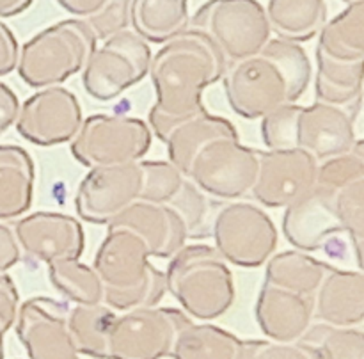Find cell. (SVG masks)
<instances>
[{"label":"cell","mask_w":364,"mask_h":359,"mask_svg":"<svg viewBox=\"0 0 364 359\" xmlns=\"http://www.w3.org/2000/svg\"><path fill=\"white\" fill-rule=\"evenodd\" d=\"M13 231L21 252L46 265L57 259L80 258L85 249L84 227L68 213H31L21 217Z\"/></svg>","instance_id":"18"},{"label":"cell","mask_w":364,"mask_h":359,"mask_svg":"<svg viewBox=\"0 0 364 359\" xmlns=\"http://www.w3.org/2000/svg\"><path fill=\"white\" fill-rule=\"evenodd\" d=\"M220 137L238 139L237 128L226 117L215 116L205 109L176 124L164 139V144L167 146L169 162L187 176L188 167L199 149Z\"/></svg>","instance_id":"23"},{"label":"cell","mask_w":364,"mask_h":359,"mask_svg":"<svg viewBox=\"0 0 364 359\" xmlns=\"http://www.w3.org/2000/svg\"><path fill=\"white\" fill-rule=\"evenodd\" d=\"M98 39L82 18L57 21L20 48L16 70L32 89L60 85L84 70Z\"/></svg>","instance_id":"5"},{"label":"cell","mask_w":364,"mask_h":359,"mask_svg":"<svg viewBox=\"0 0 364 359\" xmlns=\"http://www.w3.org/2000/svg\"><path fill=\"white\" fill-rule=\"evenodd\" d=\"M228 60L215 43L198 28H185L151 57L149 71L156 102L148 114L153 134L164 142L181 121L205 110L203 91L224 77Z\"/></svg>","instance_id":"1"},{"label":"cell","mask_w":364,"mask_h":359,"mask_svg":"<svg viewBox=\"0 0 364 359\" xmlns=\"http://www.w3.org/2000/svg\"><path fill=\"white\" fill-rule=\"evenodd\" d=\"M121 313L110 327L109 359L169 358L178 333L192 322L180 309L159 306Z\"/></svg>","instance_id":"10"},{"label":"cell","mask_w":364,"mask_h":359,"mask_svg":"<svg viewBox=\"0 0 364 359\" xmlns=\"http://www.w3.org/2000/svg\"><path fill=\"white\" fill-rule=\"evenodd\" d=\"M244 340L212 323H188L178 333L171 358L240 359Z\"/></svg>","instance_id":"29"},{"label":"cell","mask_w":364,"mask_h":359,"mask_svg":"<svg viewBox=\"0 0 364 359\" xmlns=\"http://www.w3.org/2000/svg\"><path fill=\"white\" fill-rule=\"evenodd\" d=\"M256 320L269 340L299 341L313 320V295L294 294L263 283L256 301Z\"/></svg>","instance_id":"20"},{"label":"cell","mask_w":364,"mask_h":359,"mask_svg":"<svg viewBox=\"0 0 364 359\" xmlns=\"http://www.w3.org/2000/svg\"><path fill=\"white\" fill-rule=\"evenodd\" d=\"M358 180H364V153L361 141H358L352 151L322 160L316 167L315 183L333 188V191H340Z\"/></svg>","instance_id":"35"},{"label":"cell","mask_w":364,"mask_h":359,"mask_svg":"<svg viewBox=\"0 0 364 359\" xmlns=\"http://www.w3.org/2000/svg\"><path fill=\"white\" fill-rule=\"evenodd\" d=\"M297 103H287L262 117V137L269 149H294V119Z\"/></svg>","instance_id":"38"},{"label":"cell","mask_w":364,"mask_h":359,"mask_svg":"<svg viewBox=\"0 0 364 359\" xmlns=\"http://www.w3.org/2000/svg\"><path fill=\"white\" fill-rule=\"evenodd\" d=\"M4 329L0 327V359H4Z\"/></svg>","instance_id":"46"},{"label":"cell","mask_w":364,"mask_h":359,"mask_svg":"<svg viewBox=\"0 0 364 359\" xmlns=\"http://www.w3.org/2000/svg\"><path fill=\"white\" fill-rule=\"evenodd\" d=\"M142 169V201L171 205L183 187L185 176L171 162L164 160H139Z\"/></svg>","instance_id":"33"},{"label":"cell","mask_w":364,"mask_h":359,"mask_svg":"<svg viewBox=\"0 0 364 359\" xmlns=\"http://www.w3.org/2000/svg\"><path fill=\"white\" fill-rule=\"evenodd\" d=\"M92 269L103 283V302L114 311L156 306L166 295V274L153 265L144 242L124 227H107Z\"/></svg>","instance_id":"3"},{"label":"cell","mask_w":364,"mask_h":359,"mask_svg":"<svg viewBox=\"0 0 364 359\" xmlns=\"http://www.w3.org/2000/svg\"><path fill=\"white\" fill-rule=\"evenodd\" d=\"M132 0H105L102 7L91 16L84 18L98 41L123 32L130 27Z\"/></svg>","instance_id":"37"},{"label":"cell","mask_w":364,"mask_h":359,"mask_svg":"<svg viewBox=\"0 0 364 359\" xmlns=\"http://www.w3.org/2000/svg\"><path fill=\"white\" fill-rule=\"evenodd\" d=\"M343 2H347V4H354V2H359V0H343Z\"/></svg>","instance_id":"47"},{"label":"cell","mask_w":364,"mask_h":359,"mask_svg":"<svg viewBox=\"0 0 364 359\" xmlns=\"http://www.w3.org/2000/svg\"><path fill=\"white\" fill-rule=\"evenodd\" d=\"M18 306H20V295L13 277L6 272H0V327L4 333L14 327Z\"/></svg>","instance_id":"40"},{"label":"cell","mask_w":364,"mask_h":359,"mask_svg":"<svg viewBox=\"0 0 364 359\" xmlns=\"http://www.w3.org/2000/svg\"><path fill=\"white\" fill-rule=\"evenodd\" d=\"M299 341L313 348L320 359H364V334L358 327L318 322L309 326Z\"/></svg>","instance_id":"32"},{"label":"cell","mask_w":364,"mask_h":359,"mask_svg":"<svg viewBox=\"0 0 364 359\" xmlns=\"http://www.w3.org/2000/svg\"><path fill=\"white\" fill-rule=\"evenodd\" d=\"M364 60L341 63L316 52V100L336 107H358L363 98Z\"/></svg>","instance_id":"27"},{"label":"cell","mask_w":364,"mask_h":359,"mask_svg":"<svg viewBox=\"0 0 364 359\" xmlns=\"http://www.w3.org/2000/svg\"><path fill=\"white\" fill-rule=\"evenodd\" d=\"M331 265L304 251H283L267 259L265 281L294 294L315 295Z\"/></svg>","instance_id":"28"},{"label":"cell","mask_w":364,"mask_h":359,"mask_svg":"<svg viewBox=\"0 0 364 359\" xmlns=\"http://www.w3.org/2000/svg\"><path fill=\"white\" fill-rule=\"evenodd\" d=\"M21 247L13 227L0 223V272H7L21 259Z\"/></svg>","instance_id":"42"},{"label":"cell","mask_w":364,"mask_h":359,"mask_svg":"<svg viewBox=\"0 0 364 359\" xmlns=\"http://www.w3.org/2000/svg\"><path fill=\"white\" fill-rule=\"evenodd\" d=\"M188 23V0H132L130 25L146 43L164 45Z\"/></svg>","instance_id":"25"},{"label":"cell","mask_w":364,"mask_h":359,"mask_svg":"<svg viewBox=\"0 0 364 359\" xmlns=\"http://www.w3.org/2000/svg\"><path fill=\"white\" fill-rule=\"evenodd\" d=\"M16 334L28 359H80L68 329V306L52 297H31L18 306Z\"/></svg>","instance_id":"15"},{"label":"cell","mask_w":364,"mask_h":359,"mask_svg":"<svg viewBox=\"0 0 364 359\" xmlns=\"http://www.w3.org/2000/svg\"><path fill=\"white\" fill-rule=\"evenodd\" d=\"M240 359H320L301 341L244 340Z\"/></svg>","instance_id":"39"},{"label":"cell","mask_w":364,"mask_h":359,"mask_svg":"<svg viewBox=\"0 0 364 359\" xmlns=\"http://www.w3.org/2000/svg\"><path fill=\"white\" fill-rule=\"evenodd\" d=\"M141 162L95 167L80 181L75 195L78 215L91 224H109L141 198Z\"/></svg>","instance_id":"13"},{"label":"cell","mask_w":364,"mask_h":359,"mask_svg":"<svg viewBox=\"0 0 364 359\" xmlns=\"http://www.w3.org/2000/svg\"><path fill=\"white\" fill-rule=\"evenodd\" d=\"M57 4L64 7L68 13L84 20V18L95 14L105 4V0H57Z\"/></svg>","instance_id":"44"},{"label":"cell","mask_w":364,"mask_h":359,"mask_svg":"<svg viewBox=\"0 0 364 359\" xmlns=\"http://www.w3.org/2000/svg\"><path fill=\"white\" fill-rule=\"evenodd\" d=\"M48 277L55 290L75 304L103 302V283L91 265L80 258L57 259L48 263Z\"/></svg>","instance_id":"31"},{"label":"cell","mask_w":364,"mask_h":359,"mask_svg":"<svg viewBox=\"0 0 364 359\" xmlns=\"http://www.w3.org/2000/svg\"><path fill=\"white\" fill-rule=\"evenodd\" d=\"M107 226L134 231L155 258H171L188 238L187 224L174 206L142 199L127 206Z\"/></svg>","instance_id":"19"},{"label":"cell","mask_w":364,"mask_h":359,"mask_svg":"<svg viewBox=\"0 0 364 359\" xmlns=\"http://www.w3.org/2000/svg\"><path fill=\"white\" fill-rule=\"evenodd\" d=\"M36 167L27 149L0 144V220L28 212L34 198Z\"/></svg>","instance_id":"22"},{"label":"cell","mask_w":364,"mask_h":359,"mask_svg":"<svg viewBox=\"0 0 364 359\" xmlns=\"http://www.w3.org/2000/svg\"><path fill=\"white\" fill-rule=\"evenodd\" d=\"M354 116L343 107L316 102L297 105L294 119V142L297 149L311 153L318 162L352 151L358 144Z\"/></svg>","instance_id":"16"},{"label":"cell","mask_w":364,"mask_h":359,"mask_svg":"<svg viewBox=\"0 0 364 359\" xmlns=\"http://www.w3.org/2000/svg\"><path fill=\"white\" fill-rule=\"evenodd\" d=\"M149 63V45L127 28L96 46L82 70V85L91 98L112 102L148 75Z\"/></svg>","instance_id":"8"},{"label":"cell","mask_w":364,"mask_h":359,"mask_svg":"<svg viewBox=\"0 0 364 359\" xmlns=\"http://www.w3.org/2000/svg\"><path fill=\"white\" fill-rule=\"evenodd\" d=\"M336 192L315 183L311 191L284 208L283 233L294 247L304 252L322 251L334 238L345 235L336 212Z\"/></svg>","instance_id":"17"},{"label":"cell","mask_w":364,"mask_h":359,"mask_svg":"<svg viewBox=\"0 0 364 359\" xmlns=\"http://www.w3.org/2000/svg\"><path fill=\"white\" fill-rule=\"evenodd\" d=\"M265 13L277 38L304 43L318 36L329 9L326 0H269Z\"/></svg>","instance_id":"24"},{"label":"cell","mask_w":364,"mask_h":359,"mask_svg":"<svg viewBox=\"0 0 364 359\" xmlns=\"http://www.w3.org/2000/svg\"><path fill=\"white\" fill-rule=\"evenodd\" d=\"M336 212L340 217L341 227L354 249L359 270H361L364 242V180L354 181L336 192Z\"/></svg>","instance_id":"34"},{"label":"cell","mask_w":364,"mask_h":359,"mask_svg":"<svg viewBox=\"0 0 364 359\" xmlns=\"http://www.w3.org/2000/svg\"><path fill=\"white\" fill-rule=\"evenodd\" d=\"M311 73V60L299 43L269 39L256 55L228 63L224 92L233 112L256 119L297 102L308 91Z\"/></svg>","instance_id":"2"},{"label":"cell","mask_w":364,"mask_h":359,"mask_svg":"<svg viewBox=\"0 0 364 359\" xmlns=\"http://www.w3.org/2000/svg\"><path fill=\"white\" fill-rule=\"evenodd\" d=\"M215 249L228 263L245 269L263 265L276 252L279 235L269 213L247 201H235L215 213Z\"/></svg>","instance_id":"9"},{"label":"cell","mask_w":364,"mask_h":359,"mask_svg":"<svg viewBox=\"0 0 364 359\" xmlns=\"http://www.w3.org/2000/svg\"><path fill=\"white\" fill-rule=\"evenodd\" d=\"M116 311L100 304H77L68 309V329L78 354L95 359H109V333Z\"/></svg>","instance_id":"30"},{"label":"cell","mask_w":364,"mask_h":359,"mask_svg":"<svg viewBox=\"0 0 364 359\" xmlns=\"http://www.w3.org/2000/svg\"><path fill=\"white\" fill-rule=\"evenodd\" d=\"M164 274L167 290L194 318H219L233 306V272L212 245H183L171 256Z\"/></svg>","instance_id":"4"},{"label":"cell","mask_w":364,"mask_h":359,"mask_svg":"<svg viewBox=\"0 0 364 359\" xmlns=\"http://www.w3.org/2000/svg\"><path fill=\"white\" fill-rule=\"evenodd\" d=\"M20 112V100L7 84L0 82V137L16 123Z\"/></svg>","instance_id":"43"},{"label":"cell","mask_w":364,"mask_h":359,"mask_svg":"<svg viewBox=\"0 0 364 359\" xmlns=\"http://www.w3.org/2000/svg\"><path fill=\"white\" fill-rule=\"evenodd\" d=\"M316 52L341 63L364 60V0L348 4L318 32Z\"/></svg>","instance_id":"26"},{"label":"cell","mask_w":364,"mask_h":359,"mask_svg":"<svg viewBox=\"0 0 364 359\" xmlns=\"http://www.w3.org/2000/svg\"><path fill=\"white\" fill-rule=\"evenodd\" d=\"M18 57H20V45L16 36L6 23L0 21V77H6L16 70Z\"/></svg>","instance_id":"41"},{"label":"cell","mask_w":364,"mask_h":359,"mask_svg":"<svg viewBox=\"0 0 364 359\" xmlns=\"http://www.w3.org/2000/svg\"><path fill=\"white\" fill-rule=\"evenodd\" d=\"M34 0H0V18L18 16L31 7Z\"/></svg>","instance_id":"45"},{"label":"cell","mask_w":364,"mask_h":359,"mask_svg":"<svg viewBox=\"0 0 364 359\" xmlns=\"http://www.w3.org/2000/svg\"><path fill=\"white\" fill-rule=\"evenodd\" d=\"M84 112L77 95L63 85L38 89L20 103L16 132L36 146L71 142L80 130Z\"/></svg>","instance_id":"12"},{"label":"cell","mask_w":364,"mask_h":359,"mask_svg":"<svg viewBox=\"0 0 364 359\" xmlns=\"http://www.w3.org/2000/svg\"><path fill=\"white\" fill-rule=\"evenodd\" d=\"M318 160L304 149L259 151V169L251 194L259 205L287 208L313 188Z\"/></svg>","instance_id":"14"},{"label":"cell","mask_w":364,"mask_h":359,"mask_svg":"<svg viewBox=\"0 0 364 359\" xmlns=\"http://www.w3.org/2000/svg\"><path fill=\"white\" fill-rule=\"evenodd\" d=\"M313 318L340 327L364 320V276L361 270L331 267L313 295Z\"/></svg>","instance_id":"21"},{"label":"cell","mask_w":364,"mask_h":359,"mask_svg":"<svg viewBox=\"0 0 364 359\" xmlns=\"http://www.w3.org/2000/svg\"><path fill=\"white\" fill-rule=\"evenodd\" d=\"M171 206L178 210L183 217L188 230V238L206 237L203 227H206V217H208V199L203 191H199L191 180H185L178 198L171 203Z\"/></svg>","instance_id":"36"},{"label":"cell","mask_w":364,"mask_h":359,"mask_svg":"<svg viewBox=\"0 0 364 359\" xmlns=\"http://www.w3.org/2000/svg\"><path fill=\"white\" fill-rule=\"evenodd\" d=\"M151 142V128L139 117L92 114L82 121L80 130L71 141V155L89 169L119 166L142 160Z\"/></svg>","instance_id":"6"},{"label":"cell","mask_w":364,"mask_h":359,"mask_svg":"<svg viewBox=\"0 0 364 359\" xmlns=\"http://www.w3.org/2000/svg\"><path fill=\"white\" fill-rule=\"evenodd\" d=\"M259 169V151L240 139L220 137L203 146L192 160L187 178L206 195L238 199L251 194Z\"/></svg>","instance_id":"11"},{"label":"cell","mask_w":364,"mask_h":359,"mask_svg":"<svg viewBox=\"0 0 364 359\" xmlns=\"http://www.w3.org/2000/svg\"><path fill=\"white\" fill-rule=\"evenodd\" d=\"M191 27L205 32L228 63L259 53L272 34L259 0H208L196 11Z\"/></svg>","instance_id":"7"}]
</instances>
